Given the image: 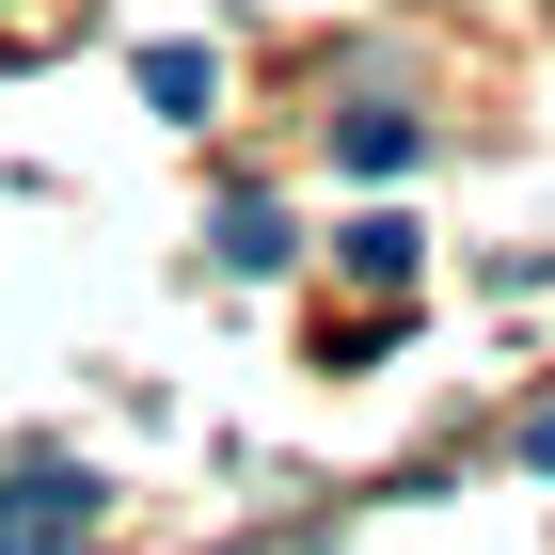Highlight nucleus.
Masks as SVG:
<instances>
[{"label":"nucleus","instance_id":"obj_1","mask_svg":"<svg viewBox=\"0 0 555 555\" xmlns=\"http://www.w3.org/2000/svg\"><path fill=\"white\" fill-rule=\"evenodd\" d=\"M80 540H95V476H64V461L0 476V555H80Z\"/></svg>","mask_w":555,"mask_h":555},{"label":"nucleus","instance_id":"obj_2","mask_svg":"<svg viewBox=\"0 0 555 555\" xmlns=\"http://www.w3.org/2000/svg\"><path fill=\"white\" fill-rule=\"evenodd\" d=\"M143 95H159V112H207L222 64H207V48H143Z\"/></svg>","mask_w":555,"mask_h":555},{"label":"nucleus","instance_id":"obj_3","mask_svg":"<svg viewBox=\"0 0 555 555\" xmlns=\"http://www.w3.org/2000/svg\"><path fill=\"white\" fill-rule=\"evenodd\" d=\"M222 270H286V207L238 191V207H222Z\"/></svg>","mask_w":555,"mask_h":555},{"label":"nucleus","instance_id":"obj_4","mask_svg":"<svg viewBox=\"0 0 555 555\" xmlns=\"http://www.w3.org/2000/svg\"><path fill=\"white\" fill-rule=\"evenodd\" d=\"M524 461H540V476H555V413H524Z\"/></svg>","mask_w":555,"mask_h":555}]
</instances>
